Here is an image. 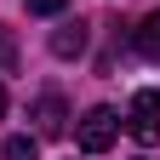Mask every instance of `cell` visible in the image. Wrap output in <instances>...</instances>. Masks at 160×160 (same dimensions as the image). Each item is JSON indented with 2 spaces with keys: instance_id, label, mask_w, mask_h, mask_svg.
<instances>
[{
  "instance_id": "ba28073f",
  "label": "cell",
  "mask_w": 160,
  "mask_h": 160,
  "mask_svg": "<svg viewBox=\"0 0 160 160\" xmlns=\"http://www.w3.org/2000/svg\"><path fill=\"white\" fill-rule=\"evenodd\" d=\"M12 63H17V46H12V34L0 29V69H12Z\"/></svg>"
},
{
  "instance_id": "277c9868",
  "label": "cell",
  "mask_w": 160,
  "mask_h": 160,
  "mask_svg": "<svg viewBox=\"0 0 160 160\" xmlns=\"http://www.w3.org/2000/svg\"><path fill=\"white\" fill-rule=\"evenodd\" d=\"M86 52V23H63V29H52V57H80Z\"/></svg>"
},
{
  "instance_id": "8992f818",
  "label": "cell",
  "mask_w": 160,
  "mask_h": 160,
  "mask_svg": "<svg viewBox=\"0 0 160 160\" xmlns=\"http://www.w3.org/2000/svg\"><path fill=\"white\" fill-rule=\"evenodd\" d=\"M6 160H40V143L34 137H6Z\"/></svg>"
},
{
  "instance_id": "9c48e42d",
  "label": "cell",
  "mask_w": 160,
  "mask_h": 160,
  "mask_svg": "<svg viewBox=\"0 0 160 160\" xmlns=\"http://www.w3.org/2000/svg\"><path fill=\"white\" fill-rule=\"evenodd\" d=\"M0 114H6V86H0Z\"/></svg>"
},
{
  "instance_id": "5b68a950",
  "label": "cell",
  "mask_w": 160,
  "mask_h": 160,
  "mask_svg": "<svg viewBox=\"0 0 160 160\" xmlns=\"http://www.w3.org/2000/svg\"><path fill=\"white\" fill-rule=\"evenodd\" d=\"M132 40H137V52H143L149 63H160V12H149L143 23H137V34H132Z\"/></svg>"
},
{
  "instance_id": "52a82bcc",
  "label": "cell",
  "mask_w": 160,
  "mask_h": 160,
  "mask_svg": "<svg viewBox=\"0 0 160 160\" xmlns=\"http://www.w3.org/2000/svg\"><path fill=\"white\" fill-rule=\"evenodd\" d=\"M23 6H29L34 17H57V12H63V6H69V0H23Z\"/></svg>"
},
{
  "instance_id": "6da1fadb",
  "label": "cell",
  "mask_w": 160,
  "mask_h": 160,
  "mask_svg": "<svg viewBox=\"0 0 160 160\" xmlns=\"http://www.w3.org/2000/svg\"><path fill=\"white\" fill-rule=\"evenodd\" d=\"M114 132H120V120H114V109H103V103H97V109H86V114H80V149H86V154H103L109 143H114Z\"/></svg>"
},
{
  "instance_id": "7a4b0ae2",
  "label": "cell",
  "mask_w": 160,
  "mask_h": 160,
  "mask_svg": "<svg viewBox=\"0 0 160 160\" xmlns=\"http://www.w3.org/2000/svg\"><path fill=\"white\" fill-rule=\"evenodd\" d=\"M126 132L137 143H160V92H137L126 109Z\"/></svg>"
},
{
  "instance_id": "3957f363",
  "label": "cell",
  "mask_w": 160,
  "mask_h": 160,
  "mask_svg": "<svg viewBox=\"0 0 160 160\" xmlns=\"http://www.w3.org/2000/svg\"><path fill=\"white\" fill-rule=\"evenodd\" d=\"M29 120H34V137H63V126H69V103H63L57 92H40L34 109H29Z\"/></svg>"
}]
</instances>
